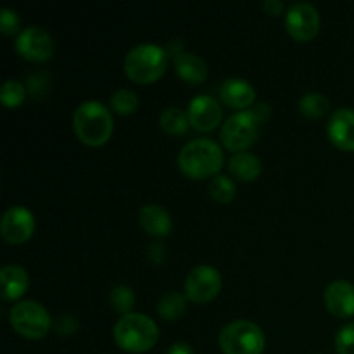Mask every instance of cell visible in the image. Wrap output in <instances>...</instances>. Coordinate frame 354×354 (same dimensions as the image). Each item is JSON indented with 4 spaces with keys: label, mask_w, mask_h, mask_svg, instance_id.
<instances>
[{
    "label": "cell",
    "mask_w": 354,
    "mask_h": 354,
    "mask_svg": "<svg viewBox=\"0 0 354 354\" xmlns=\"http://www.w3.org/2000/svg\"><path fill=\"white\" fill-rule=\"evenodd\" d=\"M73 127L83 144L102 145L113 133V116L102 102L86 100L76 107Z\"/></svg>",
    "instance_id": "cell-1"
},
{
    "label": "cell",
    "mask_w": 354,
    "mask_h": 354,
    "mask_svg": "<svg viewBox=\"0 0 354 354\" xmlns=\"http://www.w3.org/2000/svg\"><path fill=\"white\" fill-rule=\"evenodd\" d=\"M223 165V152L214 140L194 138L187 142L178 154V166L192 178H206L214 175Z\"/></svg>",
    "instance_id": "cell-2"
},
{
    "label": "cell",
    "mask_w": 354,
    "mask_h": 354,
    "mask_svg": "<svg viewBox=\"0 0 354 354\" xmlns=\"http://www.w3.org/2000/svg\"><path fill=\"white\" fill-rule=\"evenodd\" d=\"M159 328L152 318L144 313L123 315L114 325L118 346L130 353H145L158 342Z\"/></svg>",
    "instance_id": "cell-3"
},
{
    "label": "cell",
    "mask_w": 354,
    "mask_h": 354,
    "mask_svg": "<svg viewBox=\"0 0 354 354\" xmlns=\"http://www.w3.org/2000/svg\"><path fill=\"white\" fill-rule=\"evenodd\" d=\"M168 66V52L156 44H140L124 57V73L137 83H152L162 76Z\"/></svg>",
    "instance_id": "cell-4"
},
{
    "label": "cell",
    "mask_w": 354,
    "mask_h": 354,
    "mask_svg": "<svg viewBox=\"0 0 354 354\" xmlns=\"http://www.w3.org/2000/svg\"><path fill=\"white\" fill-rule=\"evenodd\" d=\"M220 348L225 354H261L265 334L249 320H235L220 332Z\"/></svg>",
    "instance_id": "cell-5"
},
{
    "label": "cell",
    "mask_w": 354,
    "mask_h": 354,
    "mask_svg": "<svg viewBox=\"0 0 354 354\" xmlns=\"http://www.w3.org/2000/svg\"><path fill=\"white\" fill-rule=\"evenodd\" d=\"M9 322L14 330L28 339H40L50 328L52 320L47 310L37 301H21L9 311Z\"/></svg>",
    "instance_id": "cell-6"
},
{
    "label": "cell",
    "mask_w": 354,
    "mask_h": 354,
    "mask_svg": "<svg viewBox=\"0 0 354 354\" xmlns=\"http://www.w3.org/2000/svg\"><path fill=\"white\" fill-rule=\"evenodd\" d=\"M258 121L249 113H235L228 118L221 128V142L230 151L242 152L258 138Z\"/></svg>",
    "instance_id": "cell-7"
},
{
    "label": "cell",
    "mask_w": 354,
    "mask_h": 354,
    "mask_svg": "<svg viewBox=\"0 0 354 354\" xmlns=\"http://www.w3.org/2000/svg\"><path fill=\"white\" fill-rule=\"evenodd\" d=\"M221 289V275L209 265H199L185 279V294L194 303H207Z\"/></svg>",
    "instance_id": "cell-8"
},
{
    "label": "cell",
    "mask_w": 354,
    "mask_h": 354,
    "mask_svg": "<svg viewBox=\"0 0 354 354\" xmlns=\"http://www.w3.org/2000/svg\"><path fill=\"white\" fill-rule=\"evenodd\" d=\"M286 28L297 41H308L320 30V14L310 2H296L287 9Z\"/></svg>",
    "instance_id": "cell-9"
},
{
    "label": "cell",
    "mask_w": 354,
    "mask_h": 354,
    "mask_svg": "<svg viewBox=\"0 0 354 354\" xmlns=\"http://www.w3.org/2000/svg\"><path fill=\"white\" fill-rule=\"evenodd\" d=\"M16 48L28 61H47L54 52V40L44 28L28 26L17 35Z\"/></svg>",
    "instance_id": "cell-10"
},
{
    "label": "cell",
    "mask_w": 354,
    "mask_h": 354,
    "mask_svg": "<svg viewBox=\"0 0 354 354\" xmlns=\"http://www.w3.org/2000/svg\"><path fill=\"white\" fill-rule=\"evenodd\" d=\"M35 218L24 206H12L3 213L0 221L2 237L10 244H21L33 235Z\"/></svg>",
    "instance_id": "cell-11"
},
{
    "label": "cell",
    "mask_w": 354,
    "mask_h": 354,
    "mask_svg": "<svg viewBox=\"0 0 354 354\" xmlns=\"http://www.w3.org/2000/svg\"><path fill=\"white\" fill-rule=\"evenodd\" d=\"M189 121L194 128L201 131L213 130L218 123L221 121L223 111H221L220 102L211 95H201L194 97L189 102Z\"/></svg>",
    "instance_id": "cell-12"
},
{
    "label": "cell",
    "mask_w": 354,
    "mask_h": 354,
    "mask_svg": "<svg viewBox=\"0 0 354 354\" xmlns=\"http://www.w3.org/2000/svg\"><path fill=\"white\" fill-rule=\"evenodd\" d=\"M328 138L344 151H354V109L341 107L334 111L327 123Z\"/></svg>",
    "instance_id": "cell-13"
},
{
    "label": "cell",
    "mask_w": 354,
    "mask_h": 354,
    "mask_svg": "<svg viewBox=\"0 0 354 354\" xmlns=\"http://www.w3.org/2000/svg\"><path fill=\"white\" fill-rule=\"evenodd\" d=\"M325 304L334 317L348 318L354 315V286L346 280H335L325 289Z\"/></svg>",
    "instance_id": "cell-14"
},
{
    "label": "cell",
    "mask_w": 354,
    "mask_h": 354,
    "mask_svg": "<svg viewBox=\"0 0 354 354\" xmlns=\"http://www.w3.org/2000/svg\"><path fill=\"white\" fill-rule=\"evenodd\" d=\"M220 97L227 106L244 109L254 102V86L242 78H228L221 83Z\"/></svg>",
    "instance_id": "cell-15"
},
{
    "label": "cell",
    "mask_w": 354,
    "mask_h": 354,
    "mask_svg": "<svg viewBox=\"0 0 354 354\" xmlns=\"http://www.w3.org/2000/svg\"><path fill=\"white\" fill-rule=\"evenodd\" d=\"M138 221L142 228L152 237H165L171 230V216L159 204H145L138 211Z\"/></svg>",
    "instance_id": "cell-16"
},
{
    "label": "cell",
    "mask_w": 354,
    "mask_h": 354,
    "mask_svg": "<svg viewBox=\"0 0 354 354\" xmlns=\"http://www.w3.org/2000/svg\"><path fill=\"white\" fill-rule=\"evenodd\" d=\"M0 283H2V297L6 301L16 299L30 286V277L24 268L17 265H7L0 270Z\"/></svg>",
    "instance_id": "cell-17"
},
{
    "label": "cell",
    "mask_w": 354,
    "mask_h": 354,
    "mask_svg": "<svg viewBox=\"0 0 354 354\" xmlns=\"http://www.w3.org/2000/svg\"><path fill=\"white\" fill-rule=\"evenodd\" d=\"M175 69L182 80L187 83H201L207 76V64L203 57L190 52H182L175 57Z\"/></svg>",
    "instance_id": "cell-18"
},
{
    "label": "cell",
    "mask_w": 354,
    "mask_h": 354,
    "mask_svg": "<svg viewBox=\"0 0 354 354\" xmlns=\"http://www.w3.org/2000/svg\"><path fill=\"white\" fill-rule=\"evenodd\" d=\"M228 171L242 182H251L261 173V161L251 152H235L228 161Z\"/></svg>",
    "instance_id": "cell-19"
},
{
    "label": "cell",
    "mask_w": 354,
    "mask_h": 354,
    "mask_svg": "<svg viewBox=\"0 0 354 354\" xmlns=\"http://www.w3.org/2000/svg\"><path fill=\"white\" fill-rule=\"evenodd\" d=\"M189 123V114H185L180 107L175 106L166 107L161 113V116H159V124H161L162 130L173 135L185 133Z\"/></svg>",
    "instance_id": "cell-20"
},
{
    "label": "cell",
    "mask_w": 354,
    "mask_h": 354,
    "mask_svg": "<svg viewBox=\"0 0 354 354\" xmlns=\"http://www.w3.org/2000/svg\"><path fill=\"white\" fill-rule=\"evenodd\" d=\"M330 109V100L320 92H308L299 99V111L308 118H322Z\"/></svg>",
    "instance_id": "cell-21"
},
{
    "label": "cell",
    "mask_w": 354,
    "mask_h": 354,
    "mask_svg": "<svg viewBox=\"0 0 354 354\" xmlns=\"http://www.w3.org/2000/svg\"><path fill=\"white\" fill-rule=\"evenodd\" d=\"M185 296L173 290V292H166L159 299L158 311L166 320H176V318L182 317V313L185 311Z\"/></svg>",
    "instance_id": "cell-22"
},
{
    "label": "cell",
    "mask_w": 354,
    "mask_h": 354,
    "mask_svg": "<svg viewBox=\"0 0 354 354\" xmlns=\"http://www.w3.org/2000/svg\"><path fill=\"white\" fill-rule=\"evenodd\" d=\"M111 106L120 114H131L138 106V97L130 88H118L111 95Z\"/></svg>",
    "instance_id": "cell-23"
},
{
    "label": "cell",
    "mask_w": 354,
    "mask_h": 354,
    "mask_svg": "<svg viewBox=\"0 0 354 354\" xmlns=\"http://www.w3.org/2000/svg\"><path fill=\"white\" fill-rule=\"evenodd\" d=\"M109 303L120 313L128 315L135 304V294L128 286H116L109 294Z\"/></svg>",
    "instance_id": "cell-24"
},
{
    "label": "cell",
    "mask_w": 354,
    "mask_h": 354,
    "mask_svg": "<svg viewBox=\"0 0 354 354\" xmlns=\"http://www.w3.org/2000/svg\"><path fill=\"white\" fill-rule=\"evenodd\" d=\"M209 192L218 203H230L235 197V185L228 176L216 175L209 182Z\"/></svg>",
    "instance_id": "cell-25"
},
{
    "label": "cell",
    "mask_w": 354,
    "mask_h": 354,
    "mask_svg": "<svg viewBox=\"0 0 354 354\" xmlns=\"http://www.w3.org/2000/svg\"><path fill=\"white\" fill-rule=\"evenodd\" d=\"M0 97H2V102L6 106L14 107L24 100V97H26V86L23 83L16 82V80H7L2 86Z\"/></svg>",
    "instance_id": "cell-26"
},
{
    "label": "cell",
    "mask_w": 354,
    "mask_h": 354,
    "mask_svg": "<svg viewBox=\"0 0 354 354\" xmlns=\"http://www.w3.org/2000/svg\"><path fill=\"white\" fill-rule=\"evenodd\" d=\"M335 349L339 354H354V324H346L335 335Z\"/></svg>",
    "instance_id": "cell-27"
},
{
    "label": "cell",
    "mask_w": 354,
    "mask_h": 354,
    "mask_svg": "<svg viewBox=\"0 0 354 354\" xmlns=\"http://www.w3.org/2000/svg\"><path fill=\"white\" fill-rule=\"evenodd\" d=\"M21 26V19L17 16L16 10L9 9V7H3L2 12H0V31L3 35H14Z\"/></svg>",
    "instance_id": "cell-28"
},
{
    "label": "cell",
    "mask_w": 354,
    "mask_h": 354,
    "mask_svg": "<svg viewBox=\"0 0 354 354\" xmlns=\"http://www.w3.org/2000/svg\"><path fill=\"white\" fill-rule=\"evenodd\" d=\"M54 327H55V332H57L59 335H62V337H68V335H73L76 330H78V322H76V318L73 317V315L62 313L55 318Z\"/></svg>",
    "instance_id": "cell-29"
},
{
    "label": "cell",
    "mask_w": 354,
    "mask_h": 354,
    "mask_svg": "<svg viewBox=\"0 0 354 354\" xmlns=\"http://www.w3.org/2000/svg\"><path fill=\"white\" fill-rule=\"evenodd\" d=\"M48 76L45 73H37V75H31L28 78V90L33 93L35 97H40L45 93V88H47Z\"/></svg>",
    "instance_id": "cell-30"
},
{
    "label": "cell",
    "mask_w": 354,
    "mask_h": 354,
    "mask_svg": "<svg viewBox=\"0 0 354 354\" xmlns=\"http://www.w3.org/2000/svg\"><path fill=\"white\" fill-rule=\"evenodd\" d=\"M248 113L251 114V116L254 118V120L258 121V123H261V121L268 120V116H270V113H272V109H270V106L266 102H258V104H254V106H252L251 109L248 111Z\"/></svg>",
    "instance_id": "cell-31"
},
{
    "label": "cell",
    "mask_w": 354,
    "mask_h": 354,
    "mask_svg": "<svg viewBox=\"0 0 354 354\" xmlns=\"http://www.w3.org/2000/svg\"><path fill=\"white\" fill-rule=\"evenodd\" d=\"M166 251L161 244H151L149 245V259L156 265H161L162 259H165Z\"/></svg>",
    "instance_id": "cell-32"
},
{
    "label": "cell",
    "mask_w": 354,
    "mask_h": 354,
    "mask_svg": "<svg viewBox=\"0 0 354 354\" xmlns=\"http://www.w3.org/2000/svg\"><path fill=\"white\" fill-rule=\"evenodd\" d=\"M263 9L270 16H277V14H280L283 10V3L282 0H265L263 2Z\"/></svg>",
    "instance_id": "cell-33"
},
{
    "label": "cell",
    "mask_w": 354,
    "mask_h": 354,
    "mask_svg": "<svg viewBox=\"0 0 354 354\" xmlns=\"http://www.w3.org/2000/svg\"><path fill=\"white\" fill-rule=\"evenodd\" d=\"M166 354H196L187 342H173Z\"/></svg>",
    "instance_id": "cell-34"
}]
</instances>
